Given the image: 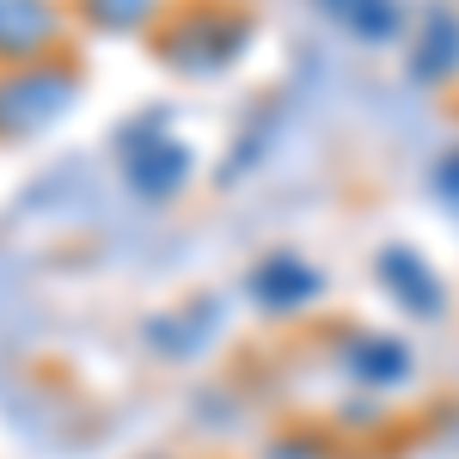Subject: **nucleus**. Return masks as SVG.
<instances>
[{"instance_id": "obj_1", "label": "nucleus", "mask_w": 459, "mask_h": 459, "mask_svg": "<svg viewBox=\"0 0 459 459\" xmlns=\"http://www.w3.org/2000/svg\"><path fill=\"white\" fill-rule=\"evenodd\" d=\"M246 43V19L239 13H221V6H196L184 25H172V31L160 37V49H166V62H178V68H221L233 49Z\"/></svg>"}, {"instance_id": "obj_7", "label": "nucleus", "mask_w": 459, "mask_h": 459, "mask_svg": "<svg viewBox=\"0 0 459 459\" xmlns=\"http://www.w3.org/2000/svg\"><path fill=\"white\" fill-rule=\"evenodd\" d=\"M447 68H459V19L435 13L423 25V37H417V74L423 80H441Z\"/></svg>"}, {"instance_id": "obj_8", "label": "nucleus", "mask_w": 459, "mask_h": 459, "mask_svg": "<svg viewBox=\"0 0 459 459\" xmlns=\"http://www.w3.org/2000/svg\"><path fill=\"white\" fill-rule=\"evenodd\" d=\"M147 13H153V0H92L99 25H142Z\"/></svg>"}, {"instance_id": "obj_5", "label": "nucleus", "mask_w": 459, "mask_h": 459, "mask_svg": "<svg viewBox=\"0 0 459 459\" xmlns=\"http://www.w3.org/2000/svg\"><path fill=\"white\" fill-rule=\"evenodd\" d=\"M337 25H350L355 37H368V43H386L398 31V0H318Z\"/></svg>"}, {"instance_id": "obj_6", "label": "nucleus", "mask_w": 459, "mask_h": 459, "mask_svg": "<svg viewBox=\"0 0 459 459\" xmlns=\"http://www.w3.org/2000/svg\"><path fill=\"white\" fill-rule=\"evenodd\" d=\"M313 294H318V276L307 264L276 257V264L257 270V300H270V307H300V300H313Z\"/></svg>"}, {"instance_id": "obj_4", "label": "nucleus", "mask_w": 459, "mask_h": 459, "mask_svg": "<svg viewBox=\"0 0 459 459\" xmlns=\"http://www.w3.org/2000/svg\"><path fill=\"white\" fill-rule=\"evenodd\" d=\"M68 74H25V80H13L6 92H0V123L6 129H37V123H49L56 110L68 105Z\"/></svg>"}, {"instance_id": "obj_2", "label": "nucleus", "mask_w": 459, "mask_h": 459, "mask_svg": "<svg viewBox=\"0 0 459 459\" xmlns=\"http://www.w3.org/2000/svg\"><path fill=\"white\" fill-rule=\"evenodd\" d=\"M123 172H129V184H135L142 196H166V190L184 184L190 153H184L166 129H135V135L123 142Z\"/></svg>"}, {"instance_id": "obj_3", "label": "nucleus", "mask_w": 459, "mask_h": 459, "mask_svg": "<svg viewBox=\"0 0 459 459\" xmlns=\"http://www.w3.org/2000/svg\"><path fill=\"white\" fill-rule=\"evenodd\" d=\"M56 43L49 0H0V62H37Z\"/></svg>"}]
</instances>
